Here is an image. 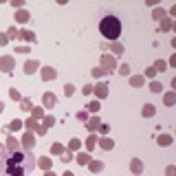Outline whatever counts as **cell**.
<instances>
[{"label": "cell", "mask_w": 176, "mask_h": 176, "mask_svg": "<svg viewBox=\"0 0 176 176\" xmlns=\"http://www.w3.org/2000/svg\"><path fill=\"white\" fill-rule=\"evenodd\" d=\"M77 161H79L81 165H86V163H90V156H88V154H79V156H77Z\"/></svg>", "instance_id": "25"}, {"label": "cell", "mask_w": 176, "mask_h": 176, "mask_svg": "<svg viewBox=\"0 0 176 176\" xmlns=\"http://www.w3.org/2000/svg\"><path fill=\"white\" fill-rule=\"evenodd\" d=\"M95 141H97V136H88V141H86V147H88V150L95 147Z\"/></svg>", "instance_id": "26"}, {"label": "cell", "mask_w": 176, "mask_h": 176, "mask_svg": "<svg viewBox=\"0 0 176 176\" xmlns=\"http://www.w3.org/2000/svg\"><path fill=\"white\" fill-rule=\"evenodd\" d=\"M51 150H53V154H62V152H64V147H62L60 143H55V145L51 147Z\"/></svg>", "instance_id": "28"}, {"label": "cell", "mask_w": 176, "mask_h": 176, "mask_svg": "<svg viewBox=\"0 0 176 176\" xmlns=\"http://www.w3.org/2000/svg\"><path fill=\"white\" fill-rule=\"evenodd\" d=\"M16 66V62L11 55H7V57H0V71H5V73H11Z\"/></svg>", "instance_id": "3"}, {"label": "cell", "mask_w": 176, "mask_h": 176, "mask_svg": "<svg viewBox=\"0 0 176 176\" xmlns=\"http://www.w3.org/2000/svg\"><path fill=\"white\" fill-rule=\"evenodd\" d=\"M7 150H9V152L20 150V141H18L16 136H9V139H7Z\"/></svg>", "instance_id": "6"}, {"label": "cell", "mask_w": 176, "mask_h": 176, "mask_svg": "<svg viewBox=\"0 0 176 176\" xmlns=\"http://www.w3.org/2000/svg\"><path fill=\"white\" fill-rule=\"evenodd\" d=\"M99 31L104 35L106 40H117L119 35H121V20H119L117 16H104L99 22Z\"/></svg>", "instance_id": "2"}, {"label": "cell", "mask_w": 176, "mask_h": 176, "mask_svg": "<svg viewBox=\"0 0 176 176\" xmlns=\"http://www.w3.org/2000/svg\"><path fill=\"white\" fill-rule=\"evenodd\" d=\"M7 38H9V40H18V29H16V26H9Z\"/></svg>", "instance_id": "18"}, {"label": "cell", "mask_w": 176, "mask_h": 176, "mask_svg": "<svg viewBox=\"0 0 176 176\" xmlns=\"http://www.w3.org/2000/svg\"><path fill=\"white\" fill-rule=\"evenodd\" d=\"M18 40H26V42H33V40H35V33H33V31H20V33H18Z\"/></svg>", "instance_id": "9"}, {"label": "cell", "mask_w": 176, "mask_h": 176, "mask_svg": "<svg viewBox=\"0 0 176 176\" xmlns=\"http://www.w3.org/2000/svg\"><path fill=\"white\" fill-rule=\"evenodd\" d=\"M64 176H75V174H73V172H64Z\"/></svg>", "instance_id": "48"}, {"label": "cell", "mask_w": 176, "mask_h": 176, "mask_svg": "<svg viewBox=\"0 0 176 176\" xmlns=\"http://www.w3.org/2000/svg\"><path fill=\"white\" fill-rule=\"evenodd\" d=\"M2 110H5V104H2V101H0V112H2Z\"/></svg>", "instance_id": "50"}, {"label": "cell", "mask_w": 176, "mask_h": 176, "mask_svg": "<svg viewBox=\"0 0 176 176\" xmlns=\"http://www.w3.org/2000/svg\"><path fill=\"white\" fill-rule=\"evenodd\" d=\"M38 165H40V167H44L46 172H49V167H51V159H46V156H42V159L38 161Z\"/></svg>", "instance_id": "17"}, {"label": "cell", "mask_w": 176, "mask_h": 176, "mask_svg": "<svg viewBox=\"0 0 176 176\" xmlns=\"http://www.w3.org/2000/svg\"><path fill=\"white\" fill-rule=\"evenodd\" d=\"M38 68H40V64L35 62V60H29V62L24 64V73H29V75H33V73L38 71Z\"/></svg>", "instance_id": "7"}, {"label": "cell", "mask_w": 176, "mask_h": 176, "mask_svg": "<svg viewBox=\"0 0 176 176\" xmlns=\"http://www.w3.org/2000/svg\"><path fill=\"white\" fill-rule=\"evenodd\" d=\"M24 123H26V128H29V130H35V119H33V117L29 119V121H24Z\"/></svg>", "instance_id": "36"}, {"label": "cell", "mask_w": 176, "mask_h": 176, "mask_svg": "<svg viewBox=\"0 0 176 176\" xmlns=\"http://www.w3.org/2000/svg\"><path fill=\"white\" fill-rule=\"evenodd\" d=\"M9 95H11V99H20V95H18L16 88H11V92H9Z\"/></svg>", "instance_id": "44"}, {"label": "cell", "mask_w": 176, "mask_h": 176, "mask_svg": "<svg viewBox=\"0 0 176 176\" xmlns=\"http://www.w3.org/2000/svg\"><path fill=\"white\" fill-rule=\"evenodd\" d=\"M53 123H55L53 117H46V119H44V126H53Z\"/></svg>", "instance_id": "43"}, {"label": "cell", "mask_w": 176, "mask_h": 176, "mask_svg": "<svg viewBox=\"0 0 176 176\" xmlns=\"http://www.w3.org/2000/svg\"><path fill=\"white\" fill-rule=\"evenodd\" d=\"M119 73H121V75H128V73H130V66H128V64H123V66H119Z\"/></svg>", "instance_id": "32"}, {"label": "cell", "mask_w": 176, "mask_h": 176, "mask_svg": "<svg viewBox=\"0 0 176 176\" xmlns=\"http://www.w3.org/2000/svg\"><path fill=\"white\" fill-rule=\"evenodd\" d=\"M20 128H22V121H20V119H13L11 126H9V130H20Z\"/></svg>", "instance_id": "21"}, {"label": "cell", "mask_w": 176, "mask_h": 176, "mask_svg": "<svg viewBox=\"0 0 176 176\" xmlns=\"http://www.w3.org/2000/svg\"><path fill=\"white\" fill-rule=\"evenodd\" d=\"M42 104H44V108H53L55 104H57V97H55L53 92H44V97H42Z\"/></svg>", "instance_id": "5"}, {"label": "cell", "mask_w": 176, "mask_h": 176, "mask_svg": "<svg viewBox=\"0 0 176 176\" xmlns=\"http://www.w3.org/2000/svg\"><path fill=\"white\" fill-rule=\"evenodd\" d=\"M92 75H95V77H101V75H104V68H101V66L95 68V71H92Z\"/></svg>", "instance_id": "39"}, {"label": "cell", "mask_w": 176, "mask_h": 176, "mask_svg": "<svg viewBox=\"0 0 176 176\" xmlns=\"http://www.w3.org/2000/svg\"><path fill=\"white\" fill-rule=\"evenodd\" d=\"M16 53H29V46H20V49H16Z\"/></svg>", "instance_id": "45"}, {"label": "cell", "mask_w": 176, "mask_h": 176, "mask_svg": "<svg viewBox=\"0 0 176 176\" xmlns=\"http://www.w3.org/2000/svg\"><path fill=\"white\" fill-rule=\"evenodd\" d=\"M90 170H92V172H99V170H101V163H99V161L90 163Z\"/></svg>", "instance_id": "35"}, {"label": "cell", "mask_w": 176, "mask_h": 176, "mask_svg": "<svg viewBox=\"0 0 176 176\" xmlns=\"http://www.w3.org/2000/svg\"><path fill=\"white\" fill-rule=\"evenodd\" d=\"M143 81H145L143 75H134V77L130 79V84H132V86H143Z\"/></svg>", "instance_id": "15"}, {"label": "cell", "mask_w": 176, "mask_h": 176, "mask_svg": "<svg viewBox=\"0 0 176 176\" xmlns=\"http://www.w3.org/2000/svg\"><path fill=\"white\" fill-rule=\"evenodd\" d=\"M99 126H101V121H99V119H97V117H92V119H90V121L86 123V128H88V130H95V128H99Z\"/></svg>", "instance_id": "14"}, {"label": "cell", "mask_w": 176, "mask_h": 176, "mask_svg": "<svg viewBox=\"0 0 176 176\" xmlns=\"http://www.w3.org/2000/svg\"><path fill=\"white\" fill-rule=\"evenodd\" d=\"M44 176H55V172H46V174H44Z\"/></svg>", "instance_id": "49"}, {"label": "cell", "mask_w": 176, "mask_h": 176, "mask_svg": "<svg viewBox=\"0 0 176 176\" xmlns=\"http://www.w3.org/2000/svg\"><path fill=\"white\" fill-rule=\"evenodd\" d=\"M29 18H31V16L26 13V11H18V13H16V22H20V24H24L26 20H29Z\"/></svg>", "instance_id": "13"}, {"label": "cell", "mask_w": 176, "mask_h": 176, "mask_svg": "<svg viewBox=\"0 0 176 176\" xmlns=\"http://www.w3.org/2000/svg\"><path fill=\"white\" fill-rule=\"evenodd\" d=\"M145 75H147V77H154V75H156V71H154V68L150 66V68H147V71H145Z\"/></svg>", "instance_id": "42"}, {"label": "cell", "mask_w": 176, "mask_h": 176, "mask_svg": "<svg viewBox=\"0 0 176 176\" xmlns=\"http://www.w3.org/2000/svg\"><path fill=\"white\" fill-rule=\"evenodd\" d=\"M71 159H73V156H71V152H62V161H64V163H68Z\"/></svg>", "instance_id": "37"}, {"label": "cell", "mask_w": 176, "mask_h": 176, "mask_svg": "<svg viewBox=\"0 0 176 176\" xmlns=\"http://www.w3.org/2000/svg\"><path fill=\"white\" fill-rule=\"evenodd\" d=\"M90 92H92V86H90V84H86V86H84V95L88 97V95H90Z\"/></svg>", "instance_id": "41"}, {"label": "cell", "mask_w": 176, "mask_h": 176, "mask_svg": "<svg viewBox=\"0 0 176 176\" xmlns=\"http://www.w3.org/2000/svg\"><path fill=\"white\" fill-rule=\"evenodd\" d=\"M110 49H112L115 53H121V51H123V46H121V44H119V42H115L112 46H110Z\"/></svg>", "instance_id": "30"}, {"label": "cell", "mask_w": 176, "mask_h": 176, "mask_svg": "<svg viewBox=\"0 0 176 176\" xmlns=\"http://www.w3.org/2000/svg\"><path fill=\"white\" fill-rule=\"evenodd\" d=\"M165 66H167V64H165V62H156V64H154L152 68H154V71H165Z\"/></svg>", "instance_id": "27"}, {"label": "cell", "mask_w": 176, "mask_h": 176, "mask_svg": "<svg viewBox=\"0 0 176 176\" xmlns=\"http://www.w3.org/2000/svg\"><path fill=\"white\" fill-rule=\"evenodd\" d=\"M9 42V38H7V33H0V46H5Z\"/></svg>", "instance_id": "38"}, {"label": "cell", "mask_w": 176, "mask_h": 176, "mask_svg": "<svg viewBox=\"0 0 176 176\" xmlns=\"http://www.w3.org/2000/svg\"><path fill=\"white\" fill-rule=\"evenodd\" d=\"M150 90H152V92H161V90H163L161 81H152V84H150Z\"/></svg>", "instance_id": "20"}, {"label": "cell", "mask_w": 176, "mask_h": 176, "mask_svg": "<svg viewBox=\"0 0 176 176\" xmlns=\"http://www.w3.org/2000/svg\"><path fill=\"white\" fill-rule=\"evenodd\" d=\"M22 143H24V150H31V147L35 145L33 134H31V132H26V134H24V139H22Z\"/></svg>", "instance_id": "10"}, {"label": "cell", "mask_w": 176, "mask_h": 176, "mask_svg": "<svg viewBox=\"0 0 176 176\" xmlns=\"http://www.w3.org/2000/svg\"><path fill=\"white\" fill-rule=\"evenodd\" d=\"M42 115H44V110H42V108H35V110H33V119H40Z\"/></svg>", "instance_id": "33"}, {"label": "cell", "mask_w": 176, "mask_h": 176, "mask_svg": "<svg viewBox=\"0 0 176 176\" xmlns=\"http://www.w3.org/2000/svg\"><path fill=\"white\" fill-rule=\"evenodd\" d=\"M95 92H97V97H106L108 95V86L106 84H97L95 86Z\"/></svg>", "instance_id": "12"}, {"label": "cell", "mask_w": 176, "mask_h": 176, "mask_svg": "<svg viewBox=\"0 0 176 176\" xmlns=\"http://www.w3.org/2000/svg\"><path fill=\"white\" fill-rule=\"evenodd\" d=\"M99 147H104V150H112V147H115V143H112V139L104 136V139L99 141Z\"/></svg>", "instance_id": "11"}, {"label": "cell", "mask_w": 176, "mask_h": 176, "mask_svg": "<svg viewBox=\"0 0 176 176\" xmlns=\"http://www.w3.org/2000/svg\"><path fill=\"white\" fill-rule=\"evenodd\" d=\"M154 20H165V11H163V9H154Z\"/></svg>", "instance_id": "19"}, {"label": "cell", "mask_w": 176, "mask_h": 176, "mask_svg": "<svg viewBox=\"0 0 176 176\" xmlns=\"http://www.w3.org/2000/svg\"><path fill=\"white\" fill-rule=\"evenodd\" d=\"M88 108L92 110V112H97V110H99V101H92V104H90Z\"/></svg>", "instance_id": "40"}, {"label": "cell", "mask_w": 176, "mask_h": 176, "mask_svg": "<svg viewBox=\"0 0 176 176\" xmlns=\"http://www.w3.org/2000/svg\"><path fill=\"white\" fill-rule=\"evenodd\" d=\"M22 110H31V99H22Z\"/></svg>", "instance_id": "34"}, {"label": "cell", "mask_w": 176, "mask_h": 176, "mask_svg": "<svg viewBox=\"0 0 176 176\" xmlns=\"http://www.w3.org/2000/svg\"><path fill=\"white\" fill-rule=\"evenodd\" d=\"M5 156H7L5 154V145H0V159H5Z\"/></svg>", "instance_id": "47"}, {"label": "cell", "mask_w": 176, "mask_h": 176, "mask_svg": "<svg viewBox=\"0 0 176 176\" xmlns=\"http://www.w3.org/2000/svg\"><path fill=\"white\" fill-rule=\"evenodd\" d=\"M77 147H79V141H77V139H73V141L68 143V150H77Z\"/></svg>", "instance_id": "31"}, {"label": "cell", "mask_w": 176, "mask_h": 176, "mask_svg": "<svg viewBox=\"0 0 176 176\" xmlns=\"http://www.w3.org/2000/svg\"><path fill=\"white\" fill-rule=\"evenodd\" d=\"M57 77V71H55L53 66H44L42 68V79L44 81H51V79H55Z\"/></svg>", "instance_id": "4"}, {"label": "cell", "mask_w": 176, "mask_h": 176, "mask_svg": "<svg viewBox=\"0 0 176 176\" xmlns=\"http://www.w3.org/2000/svg\"><path fill=\"white\" fill-rule=\"evenodd\" d=\"M174 172H176V170L172 167V165H170V167H167V170H165V174H167V176H174Z\"/></svg>", "instance_id": "46"}, {"label": "cell", "mask_w": 176, "mask_h": 176, "mask_svg": "<svg viewBox=\"0 0 176 176\" xmlns=\"http://www.w3.org/2000/svg\"><path fill=\"white\" fill-rule=\"evenodd\" d=\"M73 92H75V86H73V84H66V86H64V95H73Z\"/></svg>", "instance_id": "24"}, {"label": "cell", "mask_w": 176, "mask_h": 176, "mask_svg": "<svg viewBox=\"0 0 176 176\" xmlns=\"http://www.w3.org/2000/svg\"><path fill=\"white\" fill-rule=\"evenodd\" d=\"M130 170H132L134 174H141V172H143V163H141V159H132Z\"/></svg>", "instance_id": "8"}, {"label": "cell", "mask_w": 176, "mask_h": 176, "mask_svg": "<svg viewBox=\"0 0 176 176\" xmlns=\"http://www.w3.org/2000/svg\"><path fill=\"white\" fill-rule=\"evenodd\" d=\"M38 165L31 150H16L0 161V176H29V172Z\"/></svg>", "instance_id": "1"}, {"label": "cell", "mask_w": 176, "mask_h": 176, "mask_svg": "<svg viewBox=\"0 0 176 176\" xmlns=\"http://www.w3.org/2000/svg\"><path fill=\"white\" fill-rule=\"evenodd\" d=\"M143 115H145V117H152V115H154V106H152V104H147V106L143 108Z\"/></svg>", "instance_id": "23"}, {"label": "cell", "mask_w": 176, "mask_h": 176, "mask_svg": "<svg viewBox=\"0 0 176 176\" xmlns=\"http://www.w3.org/2000/svg\"><path fill=\"white\" fill-rule=\"evenodd\" d=\"M101 64H104L106 68H112V66H115V60H112V57H104V60H101Z\"/></svg>", "instance_id": "22"}, {"label": "cell", "mask_w": 176, "mask_h": 176, "mask_svg": "<svg viewBox=\"0 0 176 176\" xmlns=\"http://www.w3.org/2000/svg\"><path fill=\"white\" fill-rule=\"evenodd\" d=\"M174 99H176V97H174V92H170V95H165V104L172 106V104H174Z\"/></svg>", "instance_id": "29"}, {"label": "cell", "mask_w": 176, "mask_h": 176, "mask_svg": "<svg viewBox=\"0 0 176 176\" xmlns=\"http://www.w3.org/2000/svg\"><path fill=\"white\" fill-rule=\"evenodd\" d=\"M170 143H172V136H170V134H161V136H159V145L165 147V145H170Z\"/></svg>", "instance_id": "16"}]
</instances>
